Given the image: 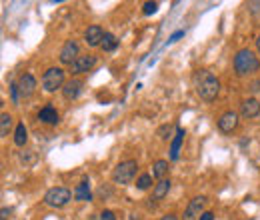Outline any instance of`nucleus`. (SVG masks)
<instances>
[{
  "label": "nucleus",
  "instance_id": "f257e3e1",
  "mask_svg": "<svg viewBox=\"0 0 260 220\" xmlns=\"http://www.w3.org/2000/svg\"><path fill=\"white\" fill-rule=\"evenodd\" d=\"M192 86H194L198 98L204 100V102H214L218 92H220L218 78L210 70H206V68H200V70H196L192 74Z\"/></svg>",
  "mask_w": 260,
  "mask_h": 220
},
{
  "label": "nucleus",
  "instance_id": "f03ea898",
  "mask_svg": "<svg viewBox=\"0 0 260 220\" xmlns=\"http://www.w3.org/2000/svg\"><path fill=\"white\" fill-rule=\"evenodd\" d=\"M232 66H234L236 76H250V74H254V72L260 70V60L250 48H240L234 54Z\"/></svg>",
  "mask_w": 260,
  "mask_h": 220
},
{
  "label": "nucleus",
  "instance_id": "7ed1b4c3",
  "mask_svg": "<svg viewBox=\"0 0 260 220\" xmlns=\"http://www.w3.org/2000/svg\"><path fill=\"white\" fill-rule=\"evenodd\" d=\"M72 196H74V192H70L66 186H54V188L46 190L44 204L50 206V208H64L72 200Z\"/></svg>",
  "mask_w": 260,
  "mask_h": 220
},
{
  "label": "nucleus",
  "instance_id": "20e7f679",
  "mask_svg": "<svg viewBox=\"0 0 260 220\" xmlns=\"http://www.w3.org/2000/svg\"><path fill=\"white\" fill-rule=\"evenodd\" d=\"M136 170H138V162L136 160H122L118 162L116 168L112 170V180L116 184H130L136 176Z\"/></svg>",
  "mask_w": 260,
  "mask_h": 220
},
{
  "label": "nucleus",
  "instance_id": "39448f33",
  "mask_svg": "<svg viewBox=\"0 0 260 220\" xmlns=\"http://www.w3.org/2000/svg\"><path fill=\"white\" fill-rule=\"evenodd\" d=\"M40 84H42V88H44L46 92H56L58 88H64V84H66V80H64V70H62L60 66H50V68L42 74Z\"/></svg>",
  "mask_w": 260,
  "mask_h": 220
},
{
  "label": "nucleus",
  "instance_id": "423d86ee",
  "mask_svg": "<svg viewBox=\"0 0 260 220\" xmlns=\"http://www.w3.org/2000/svg\"><path fill=\"white\" fill-rule=\"evenodd\" d=\"M206 202H208V198L204 196V194L194 196V198L188 202V206H186V210H184V216H182V220H200L202 212H204Z\"/></svg>",
  "mask_w": 260,
  "mask_h": 220
},
{
  "label": "nucleus",
  "instance_id": "0eeeda50",
  "mask_svg": "<svg viewBox=\"0 0 260 220\" xmlns=\"http://www.w3.org/2000/svg\"><path fill=\"white\" fill-rule=\"evenodd\" d=\"M78 56H80V46H78V42H76V40H66L64 46H62V50H60L58 60H60V64L72 66Z\"/></svg>",
  "mask_w": 260,
  "mask_h": 220
},
{
  "label": "nucleus",
  "instance_id": "6e6552de",
  "mask_svg": "<svg viewBox=\"0 0 260 220\" xmlns=\"http://www.w3.org/2000/svg\"><path fill=\"white\" fill-rule=\"evenodd\" d=\"M238 118H240V114H238V112H234V110H226V112L218 118V130H220V132H224V134L234 132V130L238 128Z\"/></svg>",
  "mask_w": 260,
  "mask_h": 220
},
{
  "label": "nucleus",
  "instance_id": "1a4fd4ad",
  "mask_svg": "<svg viewBox=\"0 0 260 220\" xmlns=\"http://www.w3.org/2000/svg\"><path fill=\"white\" fill-rule=\"evenodd\" d=\"M94 66H96V56L80 54L74 60V64L70 66V72H72V74H84V72H90Z\"/></svg>",
  "mask_w": 260,
  "mask_h": 220
},
{
  "label": "nucleus",
  "instance_id": "9d476101",
  "mask_svg": "<svg viewBox=\"0 0 260 220\" xmlns=\"http://www.w3.org/2000/svg\"><path fill=\"white\" fill-rule=\"evenodd\" d=\"M104 32L102 26H98V24H92V26H88L86 30H84V42L88 44V46H92V48H96V46H100L104 40Z\"/></svg>",
  "mask_w": 260,
  "mask_h": 220
},
{
  "label": "nucleus",
  "instance_id": "9b49d317",
  "mask_svg": "<svg viewBox=\"0 0 260 220\" xmlns=\"http://www.w3.org/2000/svg\"><path fill=\"white\" fill-rule=\"evenodd\" d=\"M18 90H20V96H22V98L32 96V94H34V90H36V78H34L30 72L22 74V76H20V80H18Z\"/></svg>",
  "mask_w": 260,
  "mask_h": 220
},
{
  "label": "nucleus",
  "instance_id": "f8f14e48",
  "mask_svg": "<svg viewBox=\"0 0 260 220\" xmlns=\"http://www.w3.org/2000/svg\"><path fill=\"white\" fill-rule=\"evenodd\" d=\"M82 86H84V82H82L80 78H72V80H68V82L64 84L62 96H64L66 100H76V98L80 96V92H82Z\"/></svg>",
  "mask_w": 260,
  "mask_h": 220
},
{
  "label": "nucleus",
  "instance_id": "ddd939ff",
  "mask_svg": "<svg viewBox=\"0 0 260 220\" xmlns=\"http://www.w3.org/2000/svg\"><path fill=\"white\" fill-rule=\"evenodd\" d=\"M260 114V100L258 98H246V100H242V104H240V116L242 118H256Z\"/></svg>",
  "mask_w": 260,
  "mask_h": 220
},
{
  "label": "nucleus",
  "instance_id": "4468645a",
  "mask_svg": "<svg viewBox=\"0 0 260 220\" xmlns=\"http://www.w3.org/2000/svg\"><path fill=\"white\" fill-rule=\"evenodd\" d=\"M38 120L44 122V124H48V126H56L60 122V114H58V110L54 108L52 104H46V106H42L40 112H38Z\"/></svg>",
  "mask_w": 260,
  "mask_h": 220
},
{
  "label": "nucleus",
  "instance_id": "2eb2a0df",
  "mask_svg": "<svg viewBox=\"0 0 260 220\" xmlns=\"http://www.w3.org/2000/svg\"><path fill=\"white\" fill-rule=\"evenodd\" d=\"M184 136H186V130L178 126V130L174 134V140L170 144V160H178V152H180V146L184 142Z\"/></svg>",
  "mask_w": 260,
  "mask_h": 220
},
{
  "label": "nucleus",
  "instance_id": "dca6fc26",
  "mask_svg": "<svg viewBox=\"0 0 260 220\" xmlns=\"http://www.w3.org/2000/svg\"><path fill=\"white\" fill-rule=\"evenodd\" d=\"M74 200H78V202H88V200H92V192H90V182H88V180H82V182L74 188Z\"/></svg>",
  "mask_w": 260,
  "mask_h": 220
},
{
  "label": "nucleus",
  "instance_id": "f3484780",
  "mask_svg": "<svg viewBox=\"0 0 260 220\" xmlns=\"http://www.w3.org/2000/svg\"><path fill=\"white\" fill-rule=\"evenodd\" d=\"M170 186H172L170 178L158 180V182L154 184V188H152V198H154V200H162V198H166V196H168V192H170Z\"/></svg>",
  "mask_w": 260,
  "mask_h": 220
},
{
  "label": "nucleus",
  "instance_id": "a211bd4d",
  "mask_svg": "<svg viewBox=\"0 0 260 220\" xmlns=\"http://www.w3.org/2000/svg\"><path fill=\"white\" fill-rule=\"evenodd\" d=\"M168 170H170V164L168 160H156L152 164V178L156 180H164L168 176Z\"/></svg>",
  "mask_w": 260,
  "mask_h": 220
},
{
  "label": "nucleus",
  "instance_id": "6ab92c4d",
  "mask_svg": "<svg viewBox=\"0 0 260 220\" xmlns=\"http://www.w3.org/2000/svg\"><path fill=\"white\" fill-rule=\"evenodd\" d=\"M26 142H28V130H26L24 122H18L16 124V130H14V144L22 148Z\"/></svg>",
  "mask_w": 260,
  "mask_h": 220
},
{
  "label": "nucleus",
  "instance_id": "aec40b11",
  "mask_svg": "<svg viewBox=\"0 0 260 220\" xmlns=\"http://www.w3.org/2000/svg\"><path fill=\"white\" fill-rule=\"evenodd\" d=\"M100 48H102L104 52H114V50L118 48V38H116L112 32H106V34H104L102 44H100Z\"/></svg>",
  "mask_w": 260,
  "mask_h": 220
},
{
  "label": "nucleus",
  "instance_id": "412c9836",
  "mask_svg": "<svg viewBox=\"0 0 260 220\" xmlns=\"http://www.w3.org/2000/svg\"><path fill=\"white\" fill-rule=\"evenodd\" d=\"M10 128H12V116L8 112H2L0 114V136L6 138L8 132H10Z\"/></svg>",
  "mask_w": 260,
  "mask_h": 220
},
{
  "label": "nucleus",
  "instance_id": "4be33fe9",
  "mask_svg": "<svg viewBox=\"0 0 260 220\" xmlns=\"http://www.w3.org/2000/svg\"><path fill=\"white\" fill-rule=\"evenodd\" d=\"M18 160L24 166H32L36 162V152H34V150H22V152L18 154Z\"/></svg>",
  "mask_w": 260,
  "mask_h": 220
},
{
  "label": "nucleus",
  "instance_id": "5701e85b",
  "mask_svg": "<svg viewBox=\"0 0 260 220\" xmlns=\"http://www.w3.org/2000/svg\"><path fill=\"white\" fill-rule=\"evenodd\" d=\"M152 186V174H140L136 180V188L138 190H146Z\"/></svg>",
  "mask_w": 260,
  "mask_h": 220
},
{
  "label": "nucleus",
  "instance_id": "b1692460",
  "mask_svg": "<svg viewBox=\"0 0 260 220\" xmlns=\"http://www.w3.org/2000/svg\"><path fill=\"white\" fill-rule=\"evenodd\" d=\"M172 130H174V126H172V124H162V126L156 130V134H158V138H160V140H164V142H166V140L170 138Z\"/></svg>",
  "mask_w": 260,
  "mask_h": 220
},
{
  "label": "nucleus",
  "instance_id": "393cba45",
  "mask_svg": "<svg viewBox=\"0 0 260 220\" xmlns=\"http://www.w3.org/2000/svg\"><path fill=\"white\" fill-rule=\"evenodd\" d=\"M156 10H158V2H144V6H142V14L144 16L154 14Z\"/></svg>",
  "mask_w": 260,
  "mask_h": 220
},
{
  "label": "nucleus",
  "instance_id": "a878e982",
  "mask_svg": "<svg viewBox=\"0 0 260 220\" xmlns=\"http://www.w3.org/2000/svg\"><path fill=\"white\" fill-rule=\"evenodd\" d=\"M10 92H12V100H14V102H18L20 90H18V84H16V82H12V84H10Z\"/></svg>",
  "mask_w": 260,
  "mask_h": 220
},
{
  "label": "nucleus",
  "instance_id": "bb28decb",
  "mask_svg": "<svg viewBox=\"0 0 260 220\" xmlns=\"http://www.w3.org/2000/svg\"><path fill=\"white\" fill-rule=\"evenodd\" d=\"M100 220H116V214H114L112 210H108V208H106V210L100 212Z\"/></svg>",
  "mask_w": 260,
  "mask_h": 220
},
{
  "label": "nucleus",
  "instance_id": "cd10ccee",
  "mask_svg": "<svg viewBox=\"0 0 260 220\" xmlns=\"http://www.w3.org/2000/svg\"><path fill=\"white\" fill-rule=\"evenodd\" d=\"M200 220H214V212L204 210V212H202V216H200Z\"/></svg>",
  "mask_w": 260,
  "mask_h": 220
},
{
  "label": "nucleus",
  "instance_id": "c85d7f7f",
  "mask_svg": "<svg viewBox=\"0 0 260 220\" xmlns=\"http://www.w3.org/2000/svg\"><path fill=\"white\" fill-rule=\"evenodd\" d=\"M8 216H10V210L8 208H2L0 210V220H8Z\"/></svg>",
  "mask_w": 260,
  "mask_h": 220
},
{
  "label": "nucleus",
  "instance_id": "c756f323",
  "mask_svg": "<svg viewBox=\"0 0 260 220\" xmlns=\"http://www.w3.org/2000/svg\"><path fill=\"white\" fill-rule=\"evenodd\" d=\"M160 220H178V218H176V214H164Z\"/></svg>",
  "mask_w": 260,
  "mask_h": 220
},
{
  "label": "nucleus",
  "instance_id": "7c9ffc66",
  "mask_svg": "<svg viewBox=\"0 0 260 220\" xmlns=\"http://www.w3.org/2000/svg\"><path fill=\"white\" fill-rule=\"evenodd\" d=\"M256 50H258V54H260V34H258V38H256Z\"/></svg>",
  "mask_w": 260,
  "mask_h": 220
}]
</instances>
